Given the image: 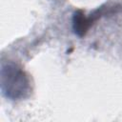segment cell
Masks as SVG:
<instances>
[{"label": "cell", "instance_id": "obj_2", "mask_svg": "<svg viewBox=\"0 0 122 122\" xmlns=\"http://www.w3.org/2000/svg\"><path fill=\"white\" fill-rule=\"evenodd\" d=\"M102 14H104L103 10H98L97 11L91 14V16L89 17H87L82 10L75 11L72 18V27L74 32L79 36L85 35L90 27L93 24V22L96 21Z\"/></svg>", "mask_w": 122, "mask_h": 122}, {"label": "cell", "instance_id": "obj_1", "mask_svg": "<svg viewBox=\"0 0 122 122\" xmlns=\"http://www.w3.org/2000/svg\"><path fill=\"white\" fill-rule=\"evenodd\" d=\"M1 89L5 96L11 100L26 98L30 92V82L26 71L13 62L2 64Z\"/></svg>", "mask_w": 122, "mask_h": 122}]
</instances>
